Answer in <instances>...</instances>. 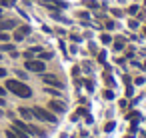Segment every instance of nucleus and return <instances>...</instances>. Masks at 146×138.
<instances>
[{
	"mask_svg": "<svg viewBox=\"0 0 146 138\" xmlns=\"http://www.w3.org/2000/svg\"><path fill=\"white\" fill-rule=\"evenodd\" d=\"M8 38H10V36H8V34H6L4 30H2V32H0V40H2V42H6Z\"/></svg>",
	"mask_w": 146,
	"mask_h": 138,
	"instance_id": "obj_12",
	"label": "nucleus"
},
{
	"mask_svg": "<svg viewBox=\"0 0 146 138\" xmlns=\"http://www.w3.org/2000/svg\"><path fill=\"white\" fill-rule=\"evenodd\" d=\"M6 88H8L10 92H14L16 96H20V98H30V94H32V90H30L26 84L18 82V80H8V82H6Z\"/></svg>",
	"mask_w": 146,
	"mask_h": 138,
	"instance_id": "obj_1",
	"label": "nucleus"
},
{
	"mask_svg": "<svg viewBox=\"0 0 146 138\" xmlns=\"http://www.w3.org/2000/svg\"><path fill=\"white\" fill-rule=\"evenodd\" d=\"M102 42H106V44H108V42H110V36H108V34H104V36H102Z\"/></svg>",
	"mask_w": 146,
	"mask_h": 138,
	"instance_id": "obj_16",
	"label": "nucleus"
},
{
	"mask_svg": "<svg viewBox=\"0 0 146 138\" xmlns=\"http://www.w3.org/2000/svg\"><path fill=\"white\" fill-rule=\"evenodd\" d=\"M2 4H4V6H12V4H14V0H2Z\"/></svg>",
	"mask_w": 146,
	"mask_h": 138,
	"instance_id": "obj_14",
	"label": "nucleus"
},
{
	"mask_svg": "<svg viewBox=\"0 0 146 138\" xmlns=\"http://www.w3.org/2000/svg\"><path fill=\"white\" fill-rule=\"evenodd\" d=\"M26 68L32 70V72H44V62L42 60H28L26 62Z\"/></svg>",
	"mask_w": 146,
	"mask_h": 138,
	"instance_id": "obj_3",
	"label": "nucleus"
},
{
	"mask_svg": "<svg viewBox=\"0 0 146 138\" xmlns=\"http://www.w3.org/2000/svg\"><path fill=\"white\" fill-rule=\"evenodd\" d=\"M40 58H42V60H48V58H52V54H50V52H42Z\"/></svg>",
	"mask_w": 146,
	"mask_h": 138,
	"instance_id": "obj_13",
	"label": "nucleus"
},
{
	"mask_svg": "<svg viewBox=\"0 0 146 138\" xmlns=\"http://www.w3.org/2000/svg\"><path fill=\"white\" fill-rule=\"evenodd\" d=\"M0 106H4V98H0Z\"/></svg>",
	"mask_w": 146,
	"mask_h": 138,
	"instance_id": "obj_19",
	"label": "nucleus"
},
{
	"mask_svg": "<svg viewBox=\"0 0 146 138\" xmlns=\"http://www.w3.org/2000/svg\"><path fill=\"white\" fill-rule=\"evenodd\" d=\"M2 50H6V52H12V50H14V46H12V44H2Z\"/></svg>",
	"mask_w": 146,
	"mask_h": 138,
	"instance_id": "obj_10",
	"label": "nucleus"
},
{
	"mask_svg": "<svg viewBox=\"0 0 146 138\" xmlns=\"http://www.w3.org/2000/svg\"><path fill=\"white\" fill-rule=\"evenodd\" d=\"M20 114L28 120V118H32V110H28V108H20Z\"/></svg>",
	"mask_w": 146,
	"mask_h": 138,
	"instance_id": "obj_8",
	"label": "nucleus"
},
{
	"mask_svg": "<svg viewBox=\"0 0 146 138\" xmlns=\"http://www.w3.org/2000/svg\"><path fill=\"white\" fill-rule=\"evenodd\" d=\"M0 94H4V88H2V86H0Z\"/></svg>",
	"mask_w": 146,
	"mask_h": 138,
	"instance_id": "obj_20",
	"label": "nucleus"
},
{
	"mask_svg": "<svg viewBox=\"0 0 146 138\" xmlns=\"http://www.w3.org/2000/svg\"><path fill=\"white\" fill-rule=\"evenodd\" d=\"M0 76H6V70L4 68H0Z\"/></svg>",
	"mask_w": 146,
	"mask_h": 138,
	"instance_id": "obj_18",
	"label": "nucleus"
},
{
	"mask_svg": "<svg viewBox=\"0 0 146 138\" xmlns=\"http://www.w3.org/2000/svg\"><path fill=\"white\" fill-rule=\"evenodd\" d=\"M50 110H54V112H64L66 110V106L62 104V102H58V100H50Z\"/></svg>",
	"mask_w": 146,
	"mask_h": 138,
	"instance_id": "obj_6",
	"label": "nucleus"
},
{
	"mask_svg": "<svg viewBox=\"0 0 146 138\" xmlns=\"http://www.w3.org/2000/svg\"><path fill=\"white\" fill-rule=\"evenodd\" d=\"M114 46H116V50H120V48H122V46H124V38H118V40H116V44H114Z\"/></svg>",
	"mask_w": 146,
	"mask_h": 138,
	"instance_id": "obj_9",
	"label": "nucleus"
},
{
	"mask_svg": "<svg viewBox=\"0 0 146 138\" xmlns=\"http://www.w3.org/2000/svg\"><path fill=\"white\" fill-rule=\"evenodd\" d=\"M16 26V20H6V22H0V30H10Z\"/></svg>",
	"mask_w": 146,
	"mask_h": 138,
	"instance_id": "obj_7",
	"label": "nucleus"
},
{
	"mask_svg": "<svg viewBox=\"0 0 146 138\" xmlns=\"http://www.w3.org/2000/svg\"><path fill=\"white\" fill-rule=\"evenodd\" d=\"M144 68H146V64H144Z\"/></svg>",
	"mask_w": 146,
	"mask_h": 138,
	"instance_id": "obj_21",
	"label": "nucleus"
},
{
	"mask_svg": "<svg viewBox=\"0 0 146 138\" xmlns=\"http://www.w3.org/2000/svg\"><path fill=\"white\" fill-rule=\"evenodd\" d=\"M104 98H108V100H110V98H114V96H112V92H110V90H106V92H104Z\"/></svg>",
	"mask_w": 146,
	"mask_h": 138,
	"instance_id": "obj_15",
	"label": "nucleus"
},
{
	"mask_svg": "<svg viewBox=\"0 0 146 138\" xmlns=\"http://www.w3.org/2000/svg\"><path fill=\"white\" fill-rule=\"evenodd\" d=\"M86 6H88V8H96L98 4L94 2V0H86Z\"/></svg>",
	"mask_w": 146,
	"mask_h": 138,
	"instance_id": "obj_11",
	"label": "nucleus"
},
{
	"mask_svg": "<svg viewBox=\"0 0 146 138\" xmlns=\"http://www.w3.org/2000/svg\"><path fill=\"white\" fill-rule=\"evenodd\" d=\"M42 80L46 82V84H54V86H58V88H62V82L56 78V76H50V74H44L42 76Z\"/></svg>",
	"mask_w": 146,
	"mask_h": 138,
	"instance_id": "obj_5",
	"label": "nucleus"
},
{
	"mask_svg": "<svg viewBox=\"0 0 146 138\" xmlns=\"http://www.w3.org/2000/svg\"><path fill=\"white\" fill-rule=\"evenodd\" d=\"M32 112H34L36 118H40V120H44V122H56V118L52 116V112H48V110H44V108H34Z\"/></svg>",
	"mask_w": 146,
	"mask_h": 138,
	"instance_id": "obj_2",
	"label": "nucleus"
},
{
	"mask_svg": "<svg viewBox=\"0 0 146 138\" xmlns=\"http://www.w3.org/2000/svg\"><path fill=\"white\" fill-rule=\"evenodd\" d=\"M6 136H8V138H18V136H16V134H14V132H10V130H8V132H6Z\"/></svg>",
	"mask_w": 146,
	"mask_h": 138,
	"instance_id": "obj_17",
	"label": "nucleus"
},
{
	"mask_svg": "<svg viewBox=\"0 0 146 138\" xmlns=\"http://www.w3.org/2000/svg\"><path fill=\"white\" fill-rule=\"evenodd\" d=\"M28 34H30V28H28V26H20V28L16 30L14 38H16V40H22V38H26Z\"/></svg>",
	"mask_w": 146,
	"mask_h": 138,
	"instance_id": "obj_4",
	"label": "nucleus"
}]
</instances>
